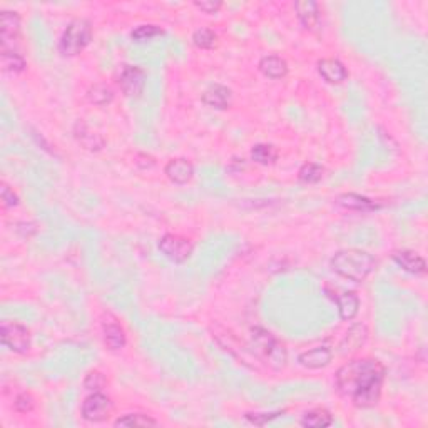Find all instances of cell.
Here are the masks:
<instances>
[{"label": "cell", "instance_id": "obj_26", "mask_svg": "<svg viewBox=\"0 0 428 428\" xmlns=\"http://www.w3.org/2000/svg\"><path fill=\"white\" fill-rule=\"evenodd\" d=\"M115 427H156L158 425V420H154L149 415L144 413H129L124 415V417L118 418L114 422Z\"/></svg>", "mask_w": 428, "mask_h": 428}, {"label": "cell", "instance_id": "obj_7", "mask_svg": "<svg viewBox=\"0 0 428 428\" xmlns=\"http://www.w3.org/2000/svg\"><path fill=\"white\" fill-rule=\"evenodd\" d=\"M159 251L173 263H184L193 254V243L184 236L164 234L159 239Z\"/></svg>", "mask_w": 428, "mask_h": 428}, {"label": "cell", "instance_id": "obj_27", "mask_svg": "<svg viewBox=\"0 0 428 428\" xmlns=\"http://www.w3.org/2000/svg\"><path fill=\"white\" fill-rule=\"evenodd\" d=\"M323 173H325V169H323L319 164L306 162V164H303L301 169L298 171V179L305 184H315V183L322 181Z\"/></svg>", "mask_w": 428, "mask_h": 428}, {"label": "cell", "instance_id": "obj_12", "mask_svg": "<svg viewBox=\"0 0 428 428\" xmlns=\"http://www.w3.org/2000/svg\"><path fill=\"white\" fill-rule=\"evenodd\" d=\"M391 259H393V261L397 263L403 271H407V273H410V275L418 276V275L427 273L425 259H423L418 253H415V251H410V250L395 251V253L391 254Z\"/></svg>", "mask_w": 428, "mask_h": 428}, {"label": "cell", "instance_id": "obj_21", "mask_svg": "<svg viewBox=\"0 0 428 428\" xmlns=\"http://www.w3.org/2000/svg\"><path fill=\"white\" fill-rule=\"evenodd\" d=\"M102 333H104V343L109 350L118 351L126 346V331L122 326L115 322H104L102 323Z\"/></svg>", "mask_w": 428, "mask_h": 428}, {"label": "cell", "instance_id": "obj_28", "mask_svg": "<svg viewBox=\"0 0 428 428\" xmlns=\"http://www.w3.org/2000/svg\"><path fill=\"white\" fill-rule=\"evenodd\" d=\"M193 42L198 49L210 50L218 44V35L214 34L211 29H206V27H201L193 34Z\"/></svg>", "mask_w": 428, "mask_h": 428}, {"label": "cell", "instance_id": "obj_6", "mask_svg": "<svg viewBox=\"0 0 428 428\" xmlns=\"http://www.w3.org/2000/svg\"><path fill=\"white\" fill-rule=\"evenodd\" d=\"M114 403L107 395L101 393V391H94L89 395L82 403V417L84 420L92 423L106 422L107 418L113 415Z\"/></svg>", "mask_w": 428, "mask_h": 428}, {"label": "cell", "instance_id": "obj_1", "mask_svg": "<svg viewBox=\"0 0 428 428\" xmlns=\"http://www.w3.org/2000/svg\"><path fill=\"white\" fill-rule=\"evenodd\" d=\"M337 388L355 407L371 408L380 402L385 366L375 358L351 360L337 371Z\"/></svg>", "mask_w": 428, "mask_h": 428}, {"label": "cell", "instance_id": "obj_34", "mask_svg": "<svg viewBox=\"0 0 428 428\" xmlns=\"http://www.w3.org/2000/svg\"><path fill=\"white\" fill-rule=\"evenodd\" d=\"M196 9H199L204 14H216L223 7L219 0H201V2H194Z\"/></svg>", "mask_w": 428, "mask_h": 428}, {"label": "cell", "instance_id": "obj_29", "mask_svg": "<svg viewBox=\"0 0 428 428\" xmlns=\"http://www.w3.org/2000/svg\"><path fill=\"white\" fill-rule=\"evenodd\" d=\"M162 34L164 32L161 27L153 26V24H144V26L136 27V29L131 32V37H133L134 42H146Z\"/></svg>", "mask_w": 428, "mask_h": 428}, {"label": "cell", "instance_id": "obj_9", "mask_svg": "<svg viewBox=\"0 0 428 428\" xmlns=\"http://www.w3.org/2000/svg\"><path fill=\"white\" fill-rule=\"evenodd\" d=\"M0 30H2V50H14V42L21 35V17L17 12L2 10Z\"/></svg>", "mask_w": 428, "mask_h": 428}, {"label": "cell", "instance_id": "obj_18", "mask_svg": "<svg viewBox=\"0 0 428 428\" xmlns=\"http://www.w3.org/2000/svg\"><path fill=\"white\" fill-rule=\"evenodd\" d=\"M318 72L330 84H342L348 79L346 67L338 59H322L318 62Z\"/></svg>", "mask_w": 428, "mask_h": 428}, {"label": "cell", "instance_id": "obj_15", "mask_svg": "<svg viewBox=\"0 0 428 428\" xmlns=\"http://www.w3.org/2000/svg\"><path fill=\"white\" fill-rule=\"evenodd\" d=\"M331 358H333V353H331L330 348L316 346L308 351H303L298 357V362L299 365L308 368V370H319V368L330 365Z\"/></svg>", "mask_w": 428, "mask_h": 428}, {"label": "cell", "instance_id": "obj_19", "mask_svg": "<svg viewBox=\"0 0 428 428\" xmlns=\"http://www.w3.org/2000/svg\"><path fill=\"white\" fill-rule=\"evenodd\" d=\"M366 339H368V328L365 325H362V323L353 325L346 331L345 338H343L342 345H339V351H342L343 355L355 353V351H358L360 348L365 345Z\"/></svg>", "mask_w": 428, "mask_h": 428}, {"label": "cell", "instance_id": "obj_5", "mask_svg": "<svg viewBox=\"0 0 428 428\" xmlns=\"http://www.w3.org/2000/svg\"><path fill=\"white\" fill-rule=\"evenodd\" d=\"M0 342L14 353L24 355L30 350V331L21 323H3L0 326Z\"/></svg>", "mask_w": 428, "mask_h": 428}, {"label": "cell", "instance_id": "obj_33", "mask_svg": "<svg viewBox=\"0 0 428 428\" xmlns=\"http://www.w3.org/2000/svg\"><path fill=\"white\" fill-rule=\"evenodd\" d=\"M279 415H281L279 411H278V413H246L245 418L250 423H253V425L263 427V425H266L268 422H271V420L279 417Z\"/></svg>", "mask_w": 428, "mask_h": 428}, {"label": "cell", "instance_id": "obj_24", "mask_svg": "<svg viewBox=\"0 0 428 428\" xmlns=\"http://www.w3.org/2000/svg\"><path fill=\"white\" fill-rule=\"evenodd\" d=\"M2 67L9 74H21V72L26 71L27 62L15 50H2Z\"/></svg>", "mask_w": 428, "mask_h": 428}, {"label": "cell", "instance_id": "obj_10", "mask_svg": "<svg viewBox=\"0 0 428 428\" xmlns=\"http://www.w3.org/2000/svg\"><path fill=\"white\" fill-rule=\"evenodd\" d=\"M328 296L337 303L338 311H339V318L345 319V322H350L353 319L355 316L358 315L360 310V298L355 291H343V293H335V291L326 290Z\"/></svg>", "mask_w": 428, "mask_h": 428}, {"label": "cell", "instance_id": "obj_22", "mask_svg": "<svg viewBox=\"0 0 428 428\" xmlns=\"http://www.w3.org/2000/svg\"><path fill=\"white\" fill-rule=\"evenodd\" d=\"M303 427H313V428H323V427H330L333 423V417L331 413L325 408H315V410L306 411L301 418Z\"/></svg>", "mask_w": 428, "mask_h": 428}, {"label": "cell", "instance_id": "obj_23", "mask_svg": "<svg viewBox=\"0 0 428 428\" xmlns=\"http://www.w3.org/2000/svg\"><path fill=\"white\" fill-rule=\"evenodd\" d=\"M114 91L111 89L107 84H94L89 91H87V101L94 106H107L113 102Z\"/></svg>", "mask_w": 428, "mask_h": 428}, {"label": "cell", "instance_id": "obj_32", "mask_svg": "<svg viewBox=\"0 0 428 428\" xmlns=\"http://www.w3.org/2000/svg\"><path fill=\"white\" fill-rule=\"evenodd\" d=\"M0 198H2L3 207H15L19 206V196L14 193V189H10L6 183L0 187Z\"/></svg>", "mask_w": 428, "mask_h": 428}, {"label": "cell", "instance_id": "obj_25", "mask_svg": "<svg viewBox=\"0 0 428 428\" xmlns=\"http://www.w3.org/2000/svg\"><path fill=\"white\" fill-rule=\"evenodd\" d=\"M251 159L254 162L268 166V164H273L278 159V151L271 144H256L251 149Z\"/></svg>", "mask_w": 428, "mask_h": 428}, {"label": "cell", "instance_id": "obj_31", "mask_svg": "<svg viewBox=\"0 0 428 428\" xmlns=\"http://www.w3.org/2000/svg\"><path fill=\"white\" fill-rule=\"evenodd\" d=\"M14 408L19 411V413H30V411L35 408V400L30 393H21L17 395V398H15Z\"/></svg>", "mask_w": 428, "mask_h": 428}, {"label": "cell", "instance_id": "obj_8", "mask_svg": "<svg viewBox=\"0 0 428 428\" xmlns=\"http://www.w3.org/2000/svg\"><path fill=\"white\" fill-rule=\"evenodd\" d=\"M119 86L127 97H139L146 86V72L141 67L122 66L119 72Z\"/></svg>", "mask_w": 428, "mask_h": 428}, {"label": "cell", "instance_id": "obj_4", "mask_svg": "<svg viewBox=\"0 0 428 428\" xmlns=\"http://www.w3.org/2000/svg\"><path fill=\"white\" fill-rule=\"evenodd\" d=\"M92 41V26L86 19H75L64 30L59 41V52L64 57H74L89 46Z\"/></svg>", "mask_w": 428, "mask_h": 428}, {"label": "cell", "instance_id": "obj_11", "mask_svg": "<svg viewBox=\"0 0 428 428\" xmlns=\"http://www.w3.org/2000/svg\"><path fill=\"white\" fill-rule=\"evenodd\" d=\"M296 15H298L299 22H301L303 29L315 32L319 29V24H322V14H319L318 3L313 0H303V2L295 3Z\"/></svg>", "mask_w": 428, "mask_h": 428}, {"label": "cell", "instance_id": "obj_16", "mask_svg": "<svg viewBox=\"0 0 428 428\" xmlns=\"http://www.w3.org/2000/svg\"><path fill=\"white\" fill-rule=\"evenodd\" d=\"M337 204L338 206L345 207V210L362 211V213H370V211H377L382 207V204L373 201V199L366 198V196H362V194H355V193L338 196Z\"/></svg>", "mask_w": 428, "mask_h": 428}, {"label": "cell", "instance_id": "obj_14", "mask_svg": "<svg viewBox=\"0 0 428 428\" xmlns=\"http://www.w3.org/2000/svg\"><path fill=\"white\" fill-rule=\"evenodd\" d=\"M164 173H166L167 179L174 184H186L193 179L194 176V166L187 159L179 158V159H171L169 162L164 167Z\"/></svg>", "mask_w": 428, "mask_h": 428}, {"label": "cell", "instance_id": "obj_13", "mask_svg": "<svg viewBox=\"0 0 428 428\" xmlns=\"http://www.w3.org/2000/svg\"><path fill=\"white\" fill-rule=\"evenodd\" d=\"M231 99H233V92L227 89L226 86H221V84H214V86L207 87L201 95V101L207 107L218 111L227 109L231 106Z\"/></svg>", "mask_w": 428, "mask_h": 428}, {"label": "cell", "instance_id": "obj_20", "mask_svg": "<svg viewBox=\"0 0 428 428\" xmlns=\"http://www.w3.org/2000/svg\"><path fill=\"white\" fill-rule=\"evenodd\" d=\"M258 67L265 77L273 79V81H279L288 74V64L279 55H266L259 61Z\"/></svg>", "mask_w": 428, "mask_h": 428}, {"label": "cell", "instance_id": "obj_17", "mask_svg": "<svg viewBox=\"0 0 428 428\" xmlns=\"http://www.w3.org/2000/svg\"><path fill=\"white\" fill-rule=\"evenodd\" d=\"M74 138L77 139V142L81 144L84 149L92 151V153H94V151L97 153V151H101L102 147L106 146V141L102 139V136L89 129L82 121H79L74 126Z\"/></svg>", "mask_w": 428, "mask_h": 428}, {"label": "cell", "instance_id": "obj_30", "mask_svg": "<svg viewBox=\"0 0 428 428\" xmlns=\"http://www.w3.org/2000/svg\"><path fill=\"white\" fill-rule=\"evenodd\" d=\"M107 380L101 371H91L89 375H87L86 380H84V388L89 391H101L104 387H106Z\"/></svg>", "mask_w": 428, "mask_h": 428}, {"label": "cell", "instance_id": "obj_3", "mask_svg": "<svg viewBox=\"0 0 428 428\" xmlns=\"http://www.w3.org/2000/svg\"><path fill=\"white\" fill-rule=\"evenodd\" d=\"M251 338H253L256 357L261 358L273 370L285 368L288 362V351L285 345L273 337V333H270L265 328H253L251 330Z\"/></svg>", "mask_w": 428, "mask_h": 428}, {"label": "cell", "instance_id": "obj_2", "mask_svg": "<svg viewBox=\"0 0 428 428\" xmlns=\"http://www.w3.org/2000/svg\"><path fill=\"white\" fill-rule=\"evenodd\" d=\"M375 258L368 251L350 248L342 250L331 258L330 266L338 276L348 279V281L360 283L368 278V275L375 270Z\"/></svg>", "mask_w": 428, "mask_h": 428}]
</instances>
